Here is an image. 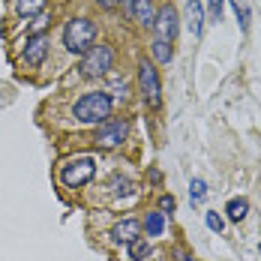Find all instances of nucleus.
Wrapping results in <instances>:
<instances>
[{"instance_id": "1", "label": "nucleus", "mask_w": 261, "mask_h": 261, "mask_svg": "<svg viewBox=\"0 0 261 261\" xmlns=\"http://www.w3.org/2000/svg\"><path fill=\"white\" fill-rule=\"evenodd\" d=\"M111 108H114V99L105 90H93V93L79 96V102L72 105V117L79 123H87V126H102L111 117Z\"/></svg>"}, {"instance_id": "2", "label": "nucleus", "mask_w": 261, "mask_h": 261, "mask_svg": "<svg viewBox=\"0 0 261 261\" xmlns=\"http://www.w3.org/2000/svg\"><path fill=\"white\" fill-rule=\"evenodd\" d=\"M96 33H99L96 21H90V18H69L66 27H63V48L69 54L84 57L96 45Z\"/></svg>"}, {"instance_id": "3", "label": "nucleus", "mask_w": 261, "mask_h": 261, "mask_svg": "<svg viewBox=\"0 0 261 261\" xmlns=\"http://www.w3.org/2000/svg\"><path fill=\"white\" fill-rule=\"evenodd\" d=\"M114 69V48L111 45H93L81 57V75L84 79H99Z\"/></svg>"}, {"instance_id": "4", "label": "nucleus", "mask_w": 261, "mask_h": 261, "mask_svg": "<svg viewBox=\"0 0 261 261\" xmlns=\"http://www.w3.org/2000/svg\"><path fill=\"white\" fill-rule=\"evenodd\" d=\"M126 135H129V120L126 117H108L102 126H96L93 144L102 147V150H114L126 141Z\"/></svg>"}, {"instance_id": "5", "label": "nucleus", "mask_w": 261, "mask_h": 261, "mask_svg": "<svg viewBox=\"0 0 261 261\" xmlns=\"http://www.w3.org/2000/svg\"><path fill=\"white\" fill-rule=\"evenodd\" d=\"M93 174H96V162L87 159V156L69 159V162L60 165V183H63L66 189H79V186H84Z\"/></svg>"}, {"instance_id": "6", "label": "nucleus", "mask_w": 261, "mask_h": 261, "mask_svg": "<svg viewBox=\"0 0 261 261\" xmlns=\"http://www.w3.org/2000/svg\"><path fill=\"white\" fill-rule=\"evenodd\" d=\"M138 87H141V99L150 105V108H159L162 105V84H159V72L150 60H141L138 63Z\"/></svg>"}, {"instance_id": "7", "label": "nucleus", "mask_w": 261, "mask_h": 261, "mask_svg": "<svg viewBox=\"0 0 261 261\" xmlns=\"http://www.w3.org/2000/svg\"><path fill=\"white\" fill-rule=\"evenodd\" d=\"M153 30H156V39H162V42H174V36H177V30H180V15H177V9H174L171 3H165V6L156 9Z\"/></svg>"}, {"instance_id": "8", "label": "nucleus", "mask_w": 261, "mask_h": 261, "mask_svg": "<svg viewBox=\"0 0 261 261\" xmlns=\"http://www.w3.org/2000/svg\"><path fill=\"white\" fill-rule=\"evenodd\" d=\"M45 57H48V33H30L27 45H24V54H21V63L39 66Z\"/></svg>"}, {"instance_id": "9", "label": "nucleus", "mask_w": 261, "mask_h": 261, "mask_svg": "<svg viewBox=\"0 0 261 261\" xmlns=\"http://www.w3.org/2000/svg\"><path fill=\"white\" fill-rule=\"evenodd\" d=\"M135 237H141V222H138V219H120V222L111 228V240H114L117 246H120V243L129 246Z\"/></svg>"}, {"instance_id": "10", "label": "nucleus", "mask_w": 261, "mask_h": 261, "mask_svg": "<svg viewBox=\"0 0 261 261\" xmlns=\"http://www.w3.org/2000/svg\"><path fill=\"white\" fill-rule=\"evenodd\" d=\"M129 12H132V18L144 27H153V21H156L153 0H129Z\"/></svg>"}, {"instance_id": "11", "label": "nucleus", "mask_w": 261, "mask_h": 261, "mask_svg": "<svg viewBox=\"0 0 261 261\" xmlns=\"http://www.w3.org/2000/svg\"><path fill=\"white\" fill-rule=\"evenodd\" d=\"M186 24H189V30H192L195 39L204 33V6H201L198 0H189V3H186Z\"/></svg>"}, {"instance_id": "12", "label": "nucleus", "mask_w": 261, "mask_h": 261, "mask_svg": "<svg viewBox=\"0 0 261 261\" xmlns=\"http://www.w3.org/2000/svg\"><path fill=\"white\" fill-rule=\"evenodd\" d=\"M144 234L147 237H162L165 234V213L150 210V213L144 216Z\"/></svg>"}, {"instance_id": "13", "label": "nucleus", "mask_w": 261, "mask_h": 261, "mask_svg": "<svg viewBox=\"0 0 261 261\" xmlns=\"http://www.w3.org/2000/svg\"><path fill=\"white\" fill-rule=\"evenodd\" d=\"M231 6H234V15H237L240 30L249 33V24H252V6H249V0H231Z\"/></svg>"}, {"instance_id": "14", "label": "nucleus", "mask_w": 261, "mask_h": 261, "mask_svg": "<svg viewBox=\"0 0 261 261\" xmlns=\"http://www.w3.org/2000/svg\"><path fill=\"white\" fill-rule=\"evenodd\" d=\"M225 213H228L231 222H240V219H246V213H249V201H246V198H231L228 207H225Z\"/></svg>"}, {"instance_id": "15", "label": "nucleus", "mask_w": 261, "mask_h": 261, "mask_svg": "<svg viewBox=\"0 0 261 261\" xmlns=\"http://www.w3.org/2000/svg\"><path fill=\"white\" fill-rule=\"evenodd\" d=\"M147 255H150V243H147L144 237H135V240L129 243V258L132 261H144Z\"/></svg>"}, {"instance_id": "16", "label": "nucleus", "mask_w": 261, "mask_h": 261, "mask_svg": "<svg viewBox=\"0 0 261 261\" xmlns=\"http://www.w3.org/2000/svg\"><path fill=\"white\" fill-rule=\"evenodd\" d=\"M45 6V0H15V12L18 15H39Z\"/></svg>"}, {"instance_id": "17", "label": "nucleus", "mask_w": 261, "mask_h": 261, "mask_svg": "<svg viewBox=\"0 0 261 261\" xmlns=\"http://www.w3.org/2000/svg\"><path fill=\"white\" fill-rule=\"evenodd\" d=\"M153 57H156V63H171V57H174V51H171V42H162V39H153Z\"/></svg>"}, {"instance_id": "18", "label": "nucleus", "mask_w": 261, "mask_h": 261, "mask_svg": "<svg viewBox=\"0 0 261 261\" xmlns=\"http://www.w3.org/2000/svg\"><path fill=\"white\" fill-rule=\"evenodd\" d=\"M189 198H192V204H201L207 198V183L201 180V177H192V183H189Z\"/></svg>"}, {"instance_id": "19", "label": "nucleus", "mask_w": 261, "mask_h": 261, "mask_svg": "<svg viewBox=\"0 0 261 261\" xmlns=\"http://www.w3.org/2000/svg\"><path fill=\"white\" fill-rule=\"evenodd\" d=\"M111 192H114V195H123V198H126V195L132 192L129 177H120V174H114V177H111Z\"/></svg>"}, {"instance_id": "20", "label": "nucleus", "mask_w": 261, "mask_h": 261, "mask_svg": "<svg viewBox=\"0 0 261 261\" xmlns=\"http://www.w3.org/2000/svg\"><path fill=\"white\" fill-rule=\"evenodd\" d=\"M222 3H225V0H207L210 21H219V18H222Z\"/></svg>"}, {"instance_id": "21", "label": "nucleus", "mask_w": 261, "mask_h": 261, "mask_svg": "<svg viewBox=\"0 0 261 261\" xmlns=\"http://www.w3.org/2000/svg\"><path fill=\"white\" fill-rule=\"evenodd\" d=\"M174 207H177V201L171 195H159V213H174Z\"/></svg>"}, {"instance_id": "22", "label": "nucleus", "mask_w": 261, "mask_h": 261, "mask_svg": "<svg viewBox=\"0 0 261 261\" xmlns=\"http://www.w3.org/2000/svg\"><path fill=\"white\" fill-rule=\"evenodd\" d=\"M204 222H207V228H210V231H222V225H225L219 213H207V216H204Z\"/></svg>"}, {"instance_id": "23", "label": "nucleus", "mask_w": 261, "mask_h": 261, "mask_svg": "<svg viewBox=\"0 0 261 261\" xmlns=\"http://www.w3.org/2000/svg\"><path fill=\"white\" fill-rule=\"evenodd\" d=\"M96 3H102V6H114V0H96Z\"/></svg>"}, {"instance_id": "24", "label": "nucleus", "mask_w": 261, "mask_h": 261, "mask_svg": "<svg viewBox=\"0 0 261 261\" xmlns=\"http://www.w3.org/2000/svg\"><path fill=\"white\" fill-rule=\"evenodd\" d=\"M114 3H120V0H114Z\"/></svg>"}, {"instance_id": "25", "label": "nucleus", "mask_w": 261, "mask_h": 261, "mask_svg": "<svg viewBox=\"0 0 261 261\" xmlns=\"http://www.w3.org/2000/svg\"><path fill=\"white\" fill-rule=\"evenodd\" d=\"M258 252H261V246H258Z\"/></svg>"}]
</instances>
